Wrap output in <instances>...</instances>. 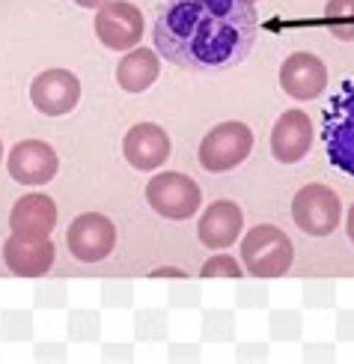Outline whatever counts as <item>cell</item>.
Returning <instances> with one entry per match:
<instances>
[{
    "mask_svg": "<svg viewBox=\"0 0 354 364\" xmlns=\"http://www.w3.org/2000/svg\"><path fill=\"white\" fill-rule=\"evenodd\" d=\"M158 51L184 69H223L244 60L256 39L248 0H170L155 21Z\"/></svg>",
    "mask_w": 354,
    "mask_h": 364,
    "instance_id": "1",
    "label": "cell"
},
{
    "mask_svg": "<svg viewBox=\"0 0 354 364\" xmlns=\"http://www.w3.org/2000/svg\"><path fill=\"white\" fill-rule=\"evenodd\" d=\"M295 263V245L274 224H256L241 236V266L250 278H283Z\"/></svg>",
    "mask_w": 354,
    "mask_h": 364,
    "instance_id": "2",
    "label": "cell"
},
{
    "mask_svg": "<svg viewBox=\"0 0 354 364\" xmlns=\"http://www.w3.org/2000/svg\"><path fill=\"white\" fill-rule=\"evenodd\" d=\"M325 153L333 168L354 176V81L343 84V90L331 99L325 111Z\"/></svg>",
    "mask_w": 354,
    "mask_h": 364,
    "instance_id": "3",
    "label": "cell"
},
{
    "mask_svg": "<svg viewBox=\"0 0 354 364\" xmlns=\"http://www.w3.org/2000/svg\"><path fill=\"white\" fill-rule=\"evenodd\" d=\"M253 149V132L244 126L241 119H226V123L214 126L203 144H199V164L209 173H226L238 168V164L250 156Z\"/></svg>",
    "mask_w": 354,
    "mask_h": 364,
    "instance_id": "4",
    "label": "cell"
},
{
    "mask_svg": "<svg viewBox=\"0 0 354 364\" xmlns=\"http://www.w3.org/2000/svg\"><path fill=\"white\" fill-rule=\"evenodd\" d=\"M146 200L167 221H188L199 212V206H203V191H199V186L191 176L167 171V173H155L149 179Z\"/></svg>",
    "mask_w": 354,
    "mask_h": 364,
    "instance_id": "5",
    "label": "cell"
},
{
    "mask_svg": "<svg viewBox=\"0 0 354 364\" xmlns=\"http://www.w3.org/2000/svg\"><path fill=\"white\" fill-rule=\"evenodd\" d=\"M292 221L306 236H331L343 221L340 194L331 186H321V182L304 186L292 197Z\"/></svg>",
    "mask_w": 354,
    "mask_h": 364,
    "instance_id": "6",
    "label": "cell"
},
{
    "mask_svg": "<svg viewBox=\"0 0 354 364\" xmlns=\"http://www.w3.org/2000/svg\"><path fill=\"white\" fill-rule=\"evenodd\" d=\"M96 36L111 51H131L143 39V12L128 0H107L96 9Z\"/></svg>",
    "mask_w": 354,
    "mask_h": 364,
    "instance_id": "7",
    "label": "cell"
},
{
    "mask_svg": "<svg viewBox=\"0 0 354 364\" xmlns=\"http://www.w3.org/2000/svg\"><path fill=\"white\" fill-rule=\"evenodd\" d=\"M66 245L74 260L101 263L104 257H111V251L116 245V227L107 215H101V212H84V215H78L69 224Z\"/></svg>",
    "mask_w": 354,
    "mask_h": 364,
    "instance_id": "8",
    "label": "cell"
},
{
    "mask_svg": "<svg viewBox=\"0 0 354 364\" xmlns=\"http://www.w3.org/2000/svg\"><path fill=\"white\" fill-rule=\"evenodd\" d=\"M30 102L45 117L72 114L81 102V81L69 69H45L30 84Z\"/></svg>",
    "mask_w": 354,
    "mask_h": 364,
    "instance_id": "9",
    "label": "cell"
},
{
    "mask_svg": "<svg viewBox=\"0 0 354 364\" xmlns=\"http://www.w3.org/2000/svg\"><path fill=\"white\" fill-rule=\"evenodd\" d=\"M57 260V248L51 236H21L12 233L4 242V263L18 278H42L48 275Z\"/></svg>",
    "mask_w": 354,
    "mask_h": 364,
    "instance_id": "10",
    "label": "cell"
},
{
    "mask_svg": "<svg viewBox=\"0 0 354 364\" xmlns=\"http://www.w3.org/2000/svg\"><path fill=\"white\" fill-rule=\"evenodd\" d=\"M60 159L57 149L45 141H21L12 146V153L6 159V171L15 182L21 186H48L57 176Z\"/></svg>",
    "mask_w": 354,
    "mask_h": 364,
    "instance_id": "11",
    "label": "cell"
},
{
    "mask_svg": "<svg viewBox=\"0 0 354 364\" xmlns=\"http://www.w3.org/2000/svg\"><path fill=\"white\" fill-rule=\"evenodd\" d=\"M280 87L298 102L319 99L328 87V66L310 51H295L280 66Z\"/></svg>",
    "mask_w": 354,
    "mask_h": 364,
    "instance_id": "12",
    "label": "cell"
},
{
    "mask_svg": "<svg viewBox=\"0 0 354 364\" xmlns=\"http://www.w3.org/2000/svg\"><path fill=\"white\" fill-rule=\"evenodd\" d=\"M170 153H173L170 134L155 123L131 126L126 141H122V156H126V161L134 171H158L170 159Z\"/></svg>",
    "mask_w": 354,
    "mask_h": 364,
    "instance_id": "13",
    "label": "cell"
},
{
    "mask_svg": "<svg viewBox=\"0 0 354 364\" xmlns=\"http://www.w3.org/2000/svg\"><path fill=\"white\" fill-rule=\"evenodd\" d=\"M241 233H244V212L233 200H214L209 209H203V215L197 221V236L211 251H223L236 245Z\"/></svg>",
    "mask_w": 354,
    "mask_h": 364,
    "instance_id": "14",
    "label": "cell"
},
{
    "mask_svg": "<svg viewBox=\"0 0 354 364\" xmlns=\"http://www.w3.org/2000/svg\"><path fill=\"white\" fill-rule=\"evenodd\" d=\"M313 146V123L304 111L292 108L280 114L271 129V153L280 164H298Z\"/></svg>",
    "mask_w": 354,
    "mask_h": 364,
    "instance_id": "15",
    "label": "cell"
},
{
    "mask_svg": "<svg viewBox=\"0 0 354 364\" xmlns=\"http://www.w3.org/2000/svg\"><path fill=\"white\" fill-rule=\"evenodd\" d=\"M9 227L21 236H51L57 227V203L42 191L24 194L9 212Z\"/></svg>",
    "mask_w": 354,
    "mask_h": 364,
    "instance_id": "16",
    "label": "cell"
},
{
    "mask_svg": "<svg viewBox=\"0 0 354 364\" xmlns=\"http://www.w3.org/2000/svg\"><path fill=\"white\" fill-rule=\"evenodd\" d=\"M158 75H161V60L155 51L131 48V51H126V57H122L116 66V84L126 90V93H143V90H149L158 81Z\"/></svg>",
    "mask_w": 354,
    "mask_h": 364,
    "instance_id": "17",
    "label": "cell"
},
{
    "mask_svg": "<svg viewBox=\"0 0 354 364\" xmlns=\"http://www.w3.org/2000/svg\"><path fill=\"white\" fill-rule=\"evenodd\" d=\"M170 335V316L164 308H140L134 314V341L161 343Z\"/></svg>",
    "mask_w": 354,
    "mask_h": 364,
    "instance_id": "18",
    "label": "cell"
},
{
    "mask_svg": "<svg viewBox=\"0 0 354 364\" xmlns=\"http://www.w3.org/2000/svg\"><path fill=\"white\" fill-rule=\"evenodd\" d=\"M66 331L74 343H96L101 338V314L96 308H72L66 316Z\"/></svg>",
    "mask_w": 354,
    "mask_h": 364,
    "instance_id": "19",
    "label": "cell"
},
{
    "mask_svg": "<svg viewBox=\"0 0 354 364\" xmlns=\"http://www.w3.org/2000/svg\"><path fill=\"white\" fill-rule=\"evenodd\" d=\"M304 335V316L295 308H277L268 314V338L274 343H295Z\"/></svg>",
    "mask_w": 354,
    "mask_h": 364,
    "instance_id": "20",
    "label": "cell"
},
{
    "mask_svg": "<svg viewBox=\"0 0 354 364\" xmlns=\"http://www.w3.org/2000/svg\"><path fill=\"white\" fill-rule=\"evenodd\" d=\"M203 341L209 343H226L236 338V311L229 308H209L203 311Z\"/></svg>",
    "mask_w": 354,
    "mask_h": 364,
    "instance_id": "21",
    "label": "cell"
},
{
    "mask_svg": "<svg viewBox=\"0 0 354 364\" xmlns=\"http://www.w3.org/2000/svg\"><path fill=\"white\" fill-rule=\"evenodd\" d=\"M0 338L6 343L33 341V311L27 308H6L0 314Z\"/></svg>",
    "mask_w": 354,
    "mask_h": 364,
    "instance_id": "22",
    "label": "cell"
},
{
    "mask_svg": "<svg viewBox=\"0 0 354 364\" xmlns=\"http://www.w3.org/2000/svg\"><path fill=\"white\" fill-rule=\"evenodd\" d=\"M325 24L340 42H354V0H328Z\"/></svg>",
    "mask_w": 354,
    "mask_h": 364,
    "instance_id": "23",
    "label": "cell"
},
{
    "mask_svg": "<svg viewBox=\"0 0 354 364\" xmlns=\"http://www.w3.org/2000/svg\"><path fill=\"white\" fill-rule=\"evenodd\" d=\"M301 301L310 311H328L336 305V284L328 278H310L301 284Z\"/></svg>",
    "mask_w": 354,
    "mask_h": 364,
    "instance_id": "24",
    "label": "cell"
},
{
    "mask_svg": "<svg viewBox=\"0 0 354 364\" xmlns=\"http://www.w3.org/2000/svg\"><path fill=\"white\" fill-rule=\"evenodd\" d=\"M236 305L241 311H262L268 305V284H265V278H250V281L238 278Z\"/></svg>",
    "mask_w": 354,
    "mask_h": 364,
    "instance_id": "25",
    "label": "cell"
},
{
    "mask_svg": "<svg viewBox=\"0 0 354 364\" xmlns=\"http://www.w3.org/2000/svg\"><path fill=\"white\" fill-rule=\"evenodd\" d=\"M33 305L45 311H60L69 305V284L66 281H39L33 290Z\"/></svg>",
    "mask_w": 354,
    "mask_h": 364,
    "instance_id": "26",
    "label": "cell"
},
{
    "mask_svg": "<svg viewBox=\"0 0 354 364\" xmlns=\"http://www.w3.org/2000/svg\"><path fill=\"white\" fill-rule=\"evenodd\" d=\"M167 305L170 308H199L203 305V287L197 281H191L188 275L184 278H176V284L167 290Z\"/></svg>",
    "mask_w": 354,
    "mask_h": 364,
    "instance_id": "27",
    "label": "cell"
},
{
    "mask_svg": "<svg viewBox=\"0 0 354 364\" xmlns=\"http://www.w3.org/2000/svg\"><path fill=\"white\" fill-rule=\"evenodd\" d=\"M199 275H203V278H233V281H238V278H244V266H238V260L233 254L221 251V254L209 257V260L203 263Z\"/></svg>",
    "mask_w": 354,
    "mask_h": 364,
    "instance_id": "28",
    "label": "cell"
},
{
    "mask_svg": "<svg viewBox=\"0 0 354 364\" xmlns=\"http://www.w3.org/2000/svg\"><path fill=\"white\" fill-rule=\"evenodd\" d=\"M101 305L104 308H131L134 305V284L131 281H104L101 284Z\"/></svg>",
    "mask_w": 354,
    "mask_h": 364,
    "instance_id": "29",
    "label": "cell"
},
{
    "mask_svg": "<svg viewBox=\"0 0 354 364\" xmlns=\"http://www.w3.org/2000/svg\"><path fill=\"white\" fill-rule=\"evenodd\" d=\"M333 335L343 343H354V308H340L333 320Z\"/></svg>",
    "mask_w": 354,
    "mask_h": 364,
    "instance_id": "30",
    "label": "cell"
},
{
    "mask_svg": "<svg viewBox=\"0 0 354 364\" xmlns=\"http://www.w3.org/2000/svg\"><path fill=\"white\" fill-rule=\"evenodd\" d=\"M301 355H304V361H310V364H328V361L336 358V350H333V343L316 341V343H304Z\"/></svg>",
    "mask_w": 354,
    "mask_h": 364,
    "instance_id": "31",
    "label": "cell"
},
{
    "mask_svg": "<svg viewBox=\"0 0 354 364\" xmlns=\"http://www.w3.org/2000/svg\"><path fill=\"white\" fill-rule=\"evenodd\" d=\"M33 355H36V361H48V364L54 361V364H60V361L69 358V346L66 343H36Z\"/></svg>",
    "mask_w": 354,
    "mask_h": 364,
    "instance_id": "32",
    "label": "cell"
},
{
    "mask_svg": "<svg viewBox=\"0 0 354 364\" xmlns=\"http://www.w3.org/2000/svg\"><path fill=\"white\" fill-rule=\"evenodd\" d=\"M101 361H107V364H114V361L128 364V361H134V346L131 343H104L101 346Z\"/></svg>",
    "mask_w": 354,
    "mask_h": 364,
    "instance_id": "33",
    "label": "cell"
},
{
    "mask_svg": "<svg viewBox=\"0 0 354 364\" xmlns=\"http://www.w3.org/2000/svg\"><path fill=\"white\" fill-rule=\"evenodd\" d=\"M167 358L170 361H199L203 358V350H199V343H170L167 346Z\"/></svg>",
    "mask_w": 354,
    "mask_h": 364,
    "instance_id": "34",
    "label": "cell"
},
{
    "mask_svg": "<svg viewBox=\"0 0 354 364\" xmlns=\"http://www.w3.org/2000/svg\"><path fill=\"white\" fill-rule=\"evenodd\" d=\"M236 358L250 364V361H268V343H238Z\"/></svg>",
    "mask_w": 354,
    "mask_h": 364,
    "instance_id": "35",
    "label": "cell"
},
{
    "mask_svg": "<svg viewBox=\"0 0 354 364\" xmlns=\"http://www.w3.org/2000/svg\"><path fill=\"white\" fill-rule=\"evenodd\" d=\"M149 278H184V272L182 269H176V266H161V269H152V275Z\"/></svg>",
    "mask_w": 354,
    "mask_h": 364,
    "instance_id": "36",
    "label": "cell"
},
{
    "mask_svg": "<svg viewBox=\"0 0 354 364\" xmlns=\"http://www.w3.org/2000/svg\"><path fill=\"white\" fill-rule=\"evenodd\" d=\"M345 233H348V239H351V245H354V203H351V209H348V215H345Z\"/></svg>",
    "mask_w": 354,
    "mask_h": 364,
    "instance_id": "37",
    "label": "cell"
},
{
    "mask_svg": "<svg viewBox=\"0 0 354 364\" xmlns=\"http://www.w3.org/2000/svg\"><path fill=\"white\" fill-rule=\"evenodd\" d=\"M78 6H84V9H99V6H104L107 0H74Z\"/></svg>",
    "mask_w": 354,
    "mask_h": 364,
    "instance_id": "38",
    "label": "cell"
},
{
    "mask_svg": "<svg viewBox=\"0 0 354 364\" xmlns=\"http://www.w3.org/2000/svg\"><path fill=\"white\" fill-rule=\"evenodd\" d=\"M0 159H4V144H0Z\"/></svg>",
    "mask_w": 354,
    "mask_h": 364,
    "instance_id": "39",
    "label": "cell"
},
{
    "mask_svg": "<svg viewBox=\"0 0 354 364\" xmlns=\"http://www.w3.org/2000/svg\"><path fill=\"white\" fill-rule=\"evenodd\" d=\"M248 4H256V0H248Z\"/></svg>",
    "mask_w": 354,
    "mask_h": 364,
    "instance_id": "40",
    "label": "cell"
}]
</instances>
